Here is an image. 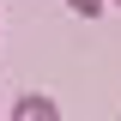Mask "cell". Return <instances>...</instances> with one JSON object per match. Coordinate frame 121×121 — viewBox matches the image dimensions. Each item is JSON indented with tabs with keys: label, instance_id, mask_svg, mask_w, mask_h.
<instances>
[{
	"label": "cell",
	"instance_id": "obj_1",
	"mask_svg": "<svg viewBox=\"0 0 121 121\" xmlns=\"http://www.w3.org/2000/svg\"><path fill=\"white\" fill-rule=\"evenodd\" d=\"M12 121H60V103H55V97H43V91H30V97H18Z\"/></svg>",
	"mask_w": 121,
	"mask_h": 121
},
{
	"label": "cell",
	"instance_id": "obj_2",
	"mask_svg": "<svg viewBox=\"0 0 121 121\" xmlns=\"http://www.w3.org/2000/svg\"><path fill=\"white\" fill-rule=\"evenodd\" d=\"M67 6H73L79 18H97V12H103V0H67Z\"/></svg>",
	"mask_w": 121,
	"mask_h": 121
},
{
	"label": "cell",
	"instance_id": "obj_3",
	"mask_svg": "<svg viewBox=\"0 0 121 121\" xmlns=\"http://www.w3.org/2000/svg\"><path fill=\"white\" fill-rule=\"evenodd\" d=\"M115 12H121V0H115Z\"/></svg>",
	"mask_w": 121,
	"mask_h": 121
}]
</instances>
